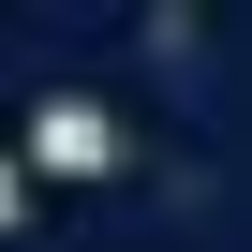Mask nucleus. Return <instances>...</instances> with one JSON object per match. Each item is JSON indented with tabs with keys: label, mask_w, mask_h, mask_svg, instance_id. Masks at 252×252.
<instances>
[{
	"label": "nucleus",
	"mask_w": 252,
	"mask_h": 252,
	"mask_svg": "<svg viewBox=\"0 0 252 252\" xmlns=\"http://www.w3.org/2000/svg\"><path fill=\"white\" fill-rule=\"evenodd\" d=\"M15 163H30V178H119V163H134V134H119V104L45 89V104L15 119Z\"/></svg>",
	"instance_id": "f257e3e1"
},
{
	"label": "nucleus",
	"mask_w": 252,
	"mask_h": 252,
	"mask_svg": "<svg viewBox=\"0 0 252 252\" xmlns=\"http://www.w3.org/2000/svg\"><path fill=\"white\" fill-rule=\"evenodd\" d=\"M30 222V163H15V134H0V237Z\"/></svg>",
	"instance_id": "f03ea898"
}]
</instances>
